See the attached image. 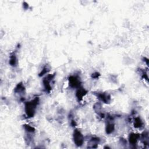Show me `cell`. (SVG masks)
Listing matches in <instances>:
<instances>
[{"label":"cell","mask_w":149,"mask_h":149,"mask_svg":"<svg viewBox=\"0 0 149 149\" xmlns=\"http://www.w3.org/2000/svg\"><path fill=\"white\" fill-rule=\"evenodd\" d=\"M114 131V125L112 123H108L106 126V132L108 134H110Z\"/></svg>","instance_id":"obj_7"},{"label":"cell","mask_w":149,"mask_h":149,"mask_svg":"<svg viewBox=\"0 0 149 149\" xmlns=\"http://www.w3.org/2000/svg\"><path fill=\"white\" fill-rule=\"evenodd\" d=\"M140 136L139 135L135 134V133H131L129 135V140L130 143H131L132 144H135L137 142V140L139 139Z\"/></svg>","instance_id":"obj_4"},{"label":"cell","mask_w":149,"mask_h":149,"mask_svg":"<svg viewBox=\"0 0 149 149\" xmlns=\"http://www.w3.org/2000/svg\"><path fill=\"white\" fill-rule=\"evenodd\" d=\"M9 63L12 66H15L16 63V56L15 54L12 55L11 56V58H10V61H9Z\"/></svg>","instance_id":"obj_9"},{"label":"cell","mask_w":149,"mask_h":149,"mask_svg":"<svg viewBox=\"0 0 149 149\" xmlns=\"http://www.w3.org/2000/svg\"><path fill=\"white\" fill-rule=\"evenodd\" d=\"M100 76V75H99V73H94V74H93L92 75V77H93V78H97L99 76Z\"/></svg>","instance_id":"obj_13"},{"label":"cell","mask_w":149,"mask_h":149,"mask_svg":"<svg viewBox=\"0 0 149 149\" xmlns=\"http://www.w3.org/2000/svg\"><path fill=\"white\" fill-rule=\"evenodd\" d=\"M47 72V68H45L43 69V70H42V72L41 73H40V76H41V75H43L44 74H45V73H46Z\"/></svg>","instance_id":"obj_12"},{"label":"cell","mask_w":149,"mask_h":149,"mask_svg":"<svg viewBox=\"0 0 149 149\" xmlns=\"http://www.w3.org/2000/svg\"><path fill=\"white\" fill-rule=\"evenodd\" d=\"M24 90V87L23 86V85L21 83L19 84L17 86V87L15 88V91L16 92H20V91H22Z\"/></svg>","instance_id":"obj_10"},{"label":"cell","mask_w":149,"mask_h":149,"mask_svg":"<svg viewBox=\"0 0 149 149\" xmlns=\"http://www.w3.org/2000/svg\"><path fill=\"white\" fill-rule=\"evenodd\" d=\"M69 85L72 87H77L80 86V81L77 77L74 76H71L69 78Z\"/></svg>","instance_id":"obj_3"},{"label":"cell","mask_w":149,"mask_h":149,"mask_svg":"<svg viewBox=\"0 0 149 149\" xmlns=\"http://www.w3.org/2000/svg\"><path fill=\"white\" fill-rule=\"evenodd\" d=\"M25 128L26 129V130L27 131H28V132H33L34 131V129L33 127L30 126L29 125H25Z\"/></svg>","instance_id":"obj_11"},{"label":"cell","mask_w":149,"mask_h":149,"mask_svg":"<svg viewBox=\"0 0 149 149\" xmlns=\"http://www.w3.org/2000/svg\"><path fill=\"white\" fill-rule=\"evenodd\" d=\"M98 97L102 101L105 103H108L110 101V96L104 93H100L98 95Z\"/></svg>","instance_id":"obj_5"},{"label":"cell","mask_w":149,"mask_h":149,"mask_svg":"<svg viewBox=\"0 0 149 149\" xmlns=\"http://www.w3.org/2000/svg\"><path fill=\"white\" fill-rule=\"evenodd\" d=\"M134 125L136 128H140L143 125V122L139 118H136L135 120Z\"/></svg>","instance_id":"obj_8"},{"label":"cell","mask_w":149,"mask_h":149,"mask_svg":"<svg viewBox=\"0 0 149 149\" xmlns=\"http://www.w3.org/2000/svg\"><path fill=\"white\" fill-rule=\"evenodd\" d=\"M86 93H87V91H86L84 89L81 88L77 90V92H76V97H77V99H81L83 98V97L85 96V95H86Z\"/></svg>","instance_id":"obj_6"},{"label":"cell","mask_w":149,"mask_h":149,"mask_svg":"<svg viewBox=\"0 0 149 149\" xmlns=\"http://www.w3.org/2000/svg\"><path fill=\"white\" fill-rule=\"evenodd\" d=\"M73 140L76 146H81L84 142L83 136L78 130H75L73 133Z\"/></svg>","instance_id":"obj_2"},{"label":"cell","mask_w":149,"mask_h":149,"mask_svg":"<svg viewBox=\"0 0 149 149\" xmlns=\"http://www.w3.org/2000/svg\"><path fill=\"white\" fill-rule=\"evenodd\" d=\"M39 103V99H34L32 101L30 102H27L25 105V111L27 116L29 117H33L34 113H35V109Z\"/></svg>","instance_id":"obj_1"}]
</instances>
